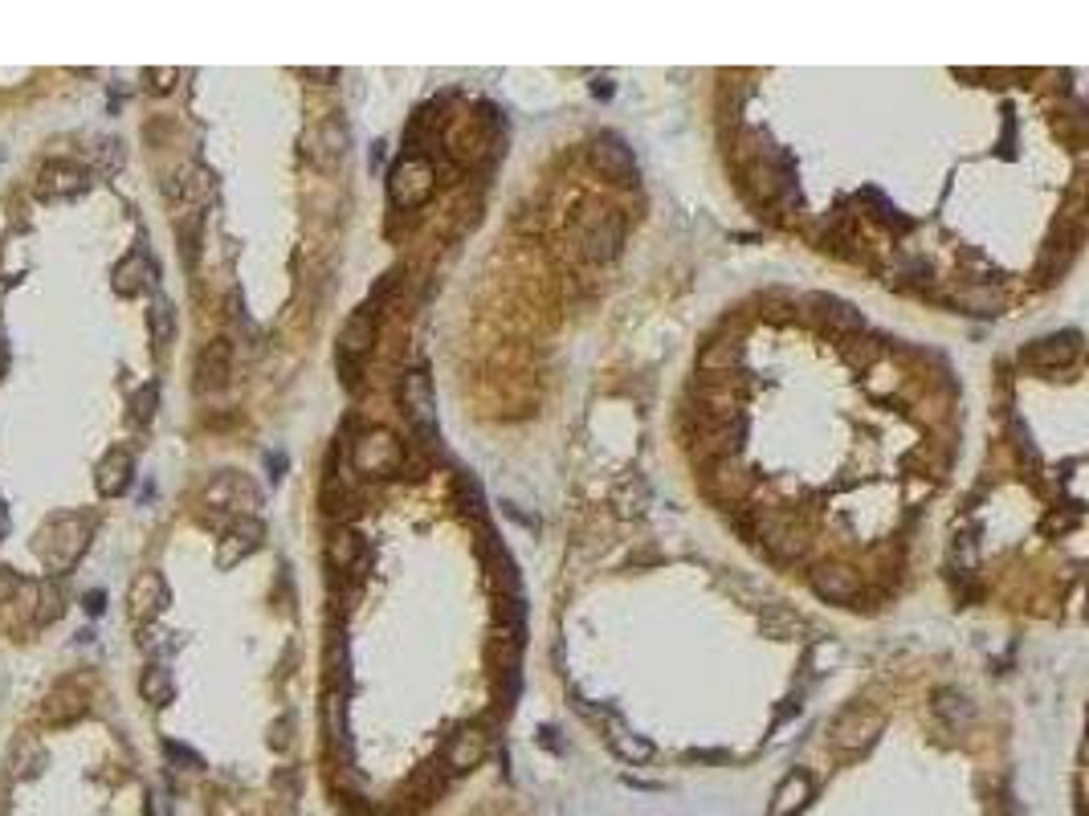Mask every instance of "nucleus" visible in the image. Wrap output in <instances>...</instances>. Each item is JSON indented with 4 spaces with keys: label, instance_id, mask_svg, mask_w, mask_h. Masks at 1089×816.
<instances>
[{
    "label": "nucleus",
    "instance_id": "14",
    "mask_svg": "<svg viewBox=\"0 0 1089 816\" xmlns=\"http://www.w3.org/2000/svg\"><path fill=\"white\" fill-rule=\"evenodd\" d=\"M935 714H939V723L947 727V731H971V723H975V706H971V698L963 694V690H955V686H943V690H935Z\"/></svg>",
    "mask_w": 1089,
    "mask_h": 816
},
{
    "label": "nucleus",
    "instance_id": "32",
    "mask_svg": "<svg viewBox=\"0 0 1089 816\" xmlns=\"http://www.w3.org/2000/svg\"><path fill=\"white\" fill-rule=\"evenodd\" d=\"M164 755H168L172 763H180V768H188V772H200V768H204V759H200V755H196L192 747H184V743H172V739L164 743Z\"/></svg>",
    "mask_w": 1089,
    "mask_h": 816
},
{
    "label": "nucleus",
    "instance_id": "4",
    "mask_svg": "<svg viewBox=\"0 0 1089 816\" xmlns=\"http://www.w3.org/2000/svg\"><path fill=\"white\" fill-rule=\"evenodd\" d=\"M433 184H437V168L425 156H404L392 168V180H388L392 200L400 204V209H417V204H425L429 192H433Z\"/></svg>",
    "mask_w": 1089,
    "mask_h": 816
},
{
    "label": "nucleus",
    "instance_id": "18",
    "mask_svg": "<svg viewBox=\"0 0 1089 816\" xmlns=\"http://www.w3.org/2000/svg\"><path fill=\"white\" fill-rule=\"evenodd\" d=\"M164 600H168V588H164V580L155 576V572H143V576L135 580V588H131V604H135V617H139V621L155 617V612L164 608Z\"/></svg>",
    "mask_w": 1089,
    "mask_h": 816
},
{
    "label": "nucleus",
    "instance_id": "21",
    "mask_svg": "<svg viewBox=\"0 0 1089 816\" xmlns=\"http://www.w3.org/2000/svg\"><path fill=\"white\" fill-rule=\"evenodd\" d=\"M151 278H155L151 262L143 258V253H131V258L119 262V270H115V290L119 294H139L143 286H151Z\"/></svg>",
    "mask_w": 1089,
    "mask_h": 816
},
{
    "label": "nucleus",
    "instance_id": "10",
    "mask_svg": "<svg viewBox=\"0 0 1089 816\" xmlns=\"http://www.w3.org/2000/svg\"><path fill=\"white\" fill-rule=\"evenodd\" d=\"M262 539H266V527L257 523V519H249V515H241V519L225 531V543H221V551H217V564H221V568L241 564L245 555H253L257 547H262Z\"/></svg>",
    "mask_w": 1089,
    "mask_h": 816
},
{
    "label": "nucleus",
    "instance_id": "17",
    "mask_svg": "<svg viewBox=\"0 0 1089 816\" xmlns=\"http://www.w3.org/2000/svg\"><path fill=\"white\" fill-rule=\"evenodd\" d=\"M812 306H820V315L828 327H837V331H861L865 327V315L857 311L853 302L845 298H833V294H812Z\"/></svg>",
    "mask_w": 1089,
    "mask_h": 816
},
{
    "label": "nucleus",
    "instance_id": "3",
    "mask_svg": "<svg viewBox=\"0 0 1089 816\" xmlns=\"http://www.w3.org/2000/svg\"><path fill=\"white\" fill-rule=\"evenodd\" d=\"M881 727H886V719H881L877 706L853 702V706H845L837 714L833 727H828V743L841 747V751H861V747H869L881 735Z\"/></svg>",
    "mask_w": 1089,
    "mask_h": 816
},
{
    "label": "nucleus",
    "instance_id": "16",
    "mask_svg": "<svg viewBox=\"0 0 1089 816\" xmlns=\"http://www.w3.org/2000/svg\"><path fill=\"white\" fill-rule=\"evenodd\" d=\"M131 453L123 449H111L107 457L98 462V494H107V498H119L127 486H131Z\"/></svg>",
    "mask_w": 1089,
    "mask_h": 816
},
{
    "label": "nucleus",
    "instance_id": "23",
    "mask_svg": "<svg viewBox=\"0 0 1089 816\" xmlns=\"http://www.w3.org/2000/svg\"><path fill=\"white\" fill-rule=\"evenodd\" d=\"M453 498H457V506L465 510V515H474V519H482L486 515V498H482V486H478V478L474 474H457L453 478Z\"/></svg>",
    "mask_w": 1089,
    "mask_h": 816
},
{
    "label": "nucleus",
    "instance_id": "29",
    "mask_svg": "<svg viewBox=\"0 0 1089 816\" xmlns=\"http://www.w3.org/2000/svg\"><path fill=\"white\" fill-rule=\"evenodd\" d=\"M841 657H845V649H841L837 641H816L812 653H808V670H812V674H824V670L841 666Z\"/></svg>",
    "mask_w": 1089,
    "mask_h": 816
},
{
    "label": "nucleus",
    "instance_id": "15",
    "mask_svg": "<svg viewBox=\"0 0 1089 816\" xmlns=\"http://www.w3.org/2000/svg\"><path fill=\"white\" fill-rule=\"evenodd\" d=\"M812 592H816L820 600L845 604V600H853V596L861 592V584H857V576H853L849 568L833 564V568H816V572H812Z\"/></svg>",
    "mask_w": 1089,
    "mask_h": 816
},
{
    "label": "nucleus",
    "instance_id": "28",
    "mask_svg": "<svg viewBox=\"0 0 1089 816\" xmlns=\"http://www.w3.org/2000/svg\"><path fill=\"white\" fill-rule=\"evenodd\" d=\"M151 335H155V347H164L176 335V315H172V302L168 298H155L151 302Z\"/></svg>",
    "mask_w": 1089,
    "mask_h": 816
},
{
    "label": "nucleus",
    "instance_id": "6",
    "mask_svg": "<svg viewBox=\"0 0 1089 816\" xmlns=\"http://www.w3.org/2000/svg\"><path fill=\"white\" fill-rule=\"evenodd\" d=\"M592 164L612 180V184H633L637 180V160H633V147L620 139V135H596L592 139Z\"/></svg>",
    "mask_w": 1089,
    "mask_h": 816
},
{
    "label": "nucleus",
    "instance_id": "30",
    "mask_svg": "<svg viewBox=\"0 0 1089 816\" xmlns=\"http://www.w3.org/2000/svg\"><path fill=\"white\" fill-rule=\"evenodd\" d=\"M767 637H775V641H788L796 629H800V621L796 617H788V612H775V617H763V625H759Z\"/></svg>",
    "mask_w": 1089,
    "mask_h": 816
},
{
    "label": "nucleus",
    "instance_id": "11",
    "mask_svg": "<svg viewBox=\"0 0 1089 816\" xmlns=\"http://www.w3.org/2000/svg\"><path fill=\"white\" fill-rule=\"evenodd\" d=\"M372 343H376V311H372V306H363V311H355V315L347 319V327H343V339H339V360L359 364L363 355L372 351Z\"/></svg>",
    "mask_w": 1089,
    "mask_h": 816
},
{
    "label": "nucleus",
    "instance_id": "27",
    "mask_svg": "<svg viewBox=\"0 0 1089 816\" xmlns=\"http://www.w3.org/2000/svg\"><path fill=\"white\" fill-rule=\"evenodd\" d=\"M143 698H147L151 706H168V698H172V674H168L164 666H151V670L143 674Z\"/></svg>",
    "mask_w": 1089,
    "mask_h": 816
},
{
    "label": "nucleus",
    "instance_id": "34",
    "mask_svg": "<svg viewBox=\"0 0 1089 816\" xmlns=\"http://www.w3.org/2000/svg\"><path fill=\"white\" fill-rule=\"evenodd\" d=\"M102 608H107V596H102V592H90V596H86V612L94 617V612H102Z\"/></svg>",
    "mask_w": 1089,
    "mask_h": 816
},
{
    "label": "nucleus",
    "instance_id": "1",
    "mask_svg": "<svg viewBox=\"0 0 1089 816\" xmlns=\"http://www.w3.org/2000/svg\"><path fill=\"white\" fill-rule=\"evenodd\" d=\"M400 408L408 425L417 429V437L433 441L437 437V396H433V380L425 368H408L400 380Z\"/></svg>",
    "mask_w": 1089,
    "mask_h": 816
},
{
    "label": "nucleus",
    "instance_id": "13",
    "mask_svg": "<svg viewBox=\"0 0 1089 816\" xmlns=\"http://www.w3.org/2000/svg\"><path fill=\"white\" fill-rule=\"evenodd\" d=\"M229 368H233V347L229 339H213L209 347L200 351V364H196V388L200 392H213V388H225L229 384Z\"/></svg>",
    "mask_w": 1089,
    "mask_h": 816
},
{
    "label": "nucleus",
    "instance_id": "24",
    "mask_svg": "<svg viewBox=\"0 0 1089 816\" xmlns=\"http://www.w3.org/2000/svg\"><path fill=\"white\" fill-rule=\"evenodd\" d=\"M82 188V172L74 164H49L41 172V196H54V192H78Z\"/></svg>",
    "mask_w": 1089,
    "mask_h": 816
},
{
    "label": "nucleus",
    "instance_id": "5",
    "mask_svg": "<svg viewBox=\"0 0 1089 816\" xmlns=\"http://www.w3.org/2000/svg\"><path fill=\"white\" fill-rule=\"evenodd\" d=\"M580 253L588 262H612L620 245H625V217L616 209H600L584 229H580Z\"/></svg>",
    "mask_w": 1089,
    "mask_h": 816
},
{
    "label": "nucleus",
    "instance_id": "9",
    "mask_svg": "<svg viewBox=\"0 0 1089 816\" xmlns=\"http://www.w3.org/2000/svg\"><path fill=\"white\" fill-rule=\"evenodd\" d=\"M743 437H747V425H743L739 413L718 417V421H706V429H702V437H698V453L714 457V462H726V457L739 453Z\"/></svg>",
    "mask_w": 1089,
    "mask_h": 816
},
{
    "label": "nucleus",
    "instance_id": "25",
    "mask_svg": "<svg viewBox=\"0 0 1089 816\" xmlns=\"http://www.w3.org/2000/svg\"><path fill=\"white\" fill-rule=\"evenodd\" d=\"M612 751L625 759V763H649L653 759V743L645 735H633V731H616L612 735Z\"/></svg>",
    "mask_w": 1089,
    "mask_h": 816
},
{
    "label": "nucleus",
    "instance_id": "7",
    "mask_svg": "<svg viewBox=\"0 0 1089 816\" xmlns=\"http://www.w3.org/2000/svg\"><path fill=\"white\" fill-rule=\"evenodd\" d=\"M486 751H490V739H486V731L474 723V727H461L457 735H449V743H445V759H441V768L449 772V776H461V772H474L478 763L486 759Z\"/></svg>",
    "mask_w": 1089,
    "mask_h": 816
},
{
    "label": "nucleus",
    "instance_id": "33",
    "mask_svg": "<svg viewBox=\"0 0 1089 816\" xmlns=\"http://www.w3.org/2000/svg\"><path fill=\"white\" fill-rule=\"evenodd\" d=\"M286 731H290V719H278V723L270 727V747H274V751H286V747H290V735H286Z\"/></svg>",
    "mask_w": 1089,
    "mask_h": 816
},
{
    "label": "nucleus",
    "instance_id": "36",
    "mask_svg": "<svg viewBox=\"0 0 1089 816\" xmlns=\"http://www.w3.org/2000/svg\"><path fill=\"white\" fill-rule=\"evenodd\" d=\"M0 376H5V355H0Z\"/></svg>",
    "mask_w": 1089,
    "mask_h": 816
},
{
    "label": "nucleus",
    "instance_id": "26",
    "mask_svg": "<svg viewBox=\"0 0 1089 816\" xmlns=\"http://www.w3.org/2000/svg\"><path fill=\"white\" fill-rule=\"evenodd\" d=\"M714 486L722 490V494H731V498H743L747 494V486H751V474L747 470H739L731 457H726V462H718V478H714Z\"/></svg>",
    "mask_w": 1089,
    "mask_h": 816
},
{
    "label": "nucleus",
    "instance_id": "31",
    "mask_svg": "<svg viewBox=\"0 0 1089 816\" xmlns=\"http://www.w3.org/2000/svg\"><path fill=\"white\" fill-rule=\"evenodd\" d=\"M155 400H160V388H155V384H147V388H139V392H135L131 408H135V421H139V425H147V421H151V413H155Z\"/></svg>",
    "mask_w": 1089,
    "mask_h": 816
},
{
    "label": "nucleus",
    "instance_id": "20",
    "mask_svg": "<svg viewBox=\"0 0 1089 816\" xmlns=\"http://www.w3.org/2000/svg\"><path fill=\"white\" fill-rule=\"evenodd\" d=\"M363 559H368L363 539L355 531H335V539H331V564L339 572H355V568H363Z\"/></svg>",
    "mask_w": 1089,
    "mask_h": 816
},
{
    "label": "nucleus",
    "instance_id": "8",
    "mask_svg": "<svg viewBox=\"0 0 1089 816\" xmlns=\"http://www.w3.org/2000/svg\"><path fill=\"white\" fill-rule=\"evenodd\" d=\"M1077 351H1081V335L1077 331H1065V335H1049V339H1036L1020 351V360L1028 368H1069L1077 360Z\"/></svg>",
    "mask_w": 1089,
    "mask_h": 816
},
{
    "label": "nucleus",
    "instance_id": "35",
    "mask_svg": "<svg viewBox=\"0 0 1089 816\" xmlns=\"http://www.w3.org/2000/svg\"><path fill=\"white\" fill-rule=\"evenodd\" d=\"M151 78H160V82H155V90H168L172 78H176V70H151Z\"/></svg>",
    "mask_w": 1089,
    "mask_h": 816
},
{
    "label": "nucleus",
    "instance_id": "19",
    "mask_svg": "<svg viewBox=\"0 0 1089 816\" xmlns=\"http://www.w3.org/2000/svg\"><path fill=\"white\" fill-rule=\"evenodd\" d=\"M967 315H1000L1004 311V294L988 282H979V286H963L959 298H955Z\"/></svg>",
    "mask_w": 1089,
    "mask_h": 816
},
{
    "label": "nucleus",
    "instance_id": "22",
    "mask_svg": "<svg viewBox=\"0 0 1089 816\" xmlns=\"http://www.w3.org/2000/svg\"><path fill=\"white\" fill-rule=\"evenodd\" d=\"M739 355H743V347H739L735 339H722V343H710V347L698 355V368H702V372H731V368L739 364Z\"/></svg>",
    "mask_w": 1089,
    "mask_h": 816
},
{
    "label": "nucleus",
    "instance_id": "2",
    "mask_svg": "<svg viewBox=\"0 0 1089 816\" xmlns=\"http://www.w3.org/2000/svg\"><path fill=\"white\" fill-rule=\"evenodd\" d=\"M351 462H355L359 474H368V478H388V474L404 470V449L388 429H368V433L355 437Z\"/></svg>",
    "mask_w": 1089,
    "mask_h": 816
},
{
    "label": "nucleus",
    "instance_id": "12",
    "mask_svg": "<svg viewBox=\"0 0 1089 816\" xmlns=\"http://www.w3.org/2000/svg\"><path fill=\"white\" fill-rule=\"evenodd\" d=\"M812 792H816V784H812L808 772H788V776L780 780V788L771 792L767 816H796V812H804L808 800H812Z\"/></svg>",
    "mask_w": 1089,
    "mask_h": 816
}]
</instances>
